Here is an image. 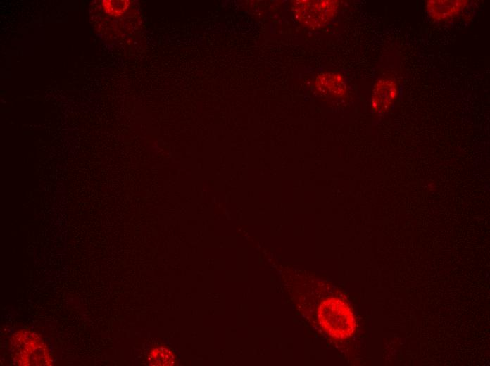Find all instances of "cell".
Wrapping results in <instances>:
<instances>
[{"instance_id": "1", "label": "cell", "mask_w": 490, "mask_h": 366, "mask_svg": "<svg viewBox=\"0 0 490 366\" xmlns=\"http://www.w3.org/2000/svg\"><path fill=\"white\" fill-rule=\"evenodd\" d=\"M318 316L323 330L334 339H346L355 330L353 314L348 305L339 298H329L322 301L318 307Z\"/></svg>"}, {"instance_id": "2", "label": "cell", "mask_w": 490, "mask_h": 366, "mask_svg": "<svg viewBox=\"0 0 490 366\" xmlns=\"http://www.w3.org/2000/svg\"><path fill=\"white\" fill-rule=\"evenodd\" d=\"M13 362L20 366H49L53 360L47 346L36 332L21 329L11 339Z\"/></svg>"}, {"instance_id": "3", "label": "cell", "mask_w": 490, "mask_h": 366, "mask_svg": "<svg viewBox=\"0 0 490 366\" xmlns=\"http://www.w3.org/2000/svg\"><path fill=\"white\" fill-rule=\"evenodd\" d=\"M339 1L335 0H297L292 4L296 19L305 27L318 28L333 20Z\"/></svg>"}, {"instance_id": "4", "label": "cell", "mask_w": 490, "mask_h": 366, "mask_svg": "<svg viewBox=\"0 0 490 366\" xmlns=\"http://www.w3.org/2000/svg\"><path fill=\"white\" fill-rule=\"evenodd\" d=\"M398 94V85L393 77H382L374 84L371 106L372 111L378 114L387 112L395 103Z\"/></svg>"}, {"instance_id": "5", "label": "cell", "mask_w": 490, "mask_h": 366, "mask_svg": "<svg viewBox=\"0 0 490 366\" xmlns=\"http://www.w3.org/2000/svg\"><path fill=\"white\" fill-rule=\"evenodd\" d=\"M469 2L466 0H429L426 3V11L433 20L445 22L458 15Z\"/></svg>"}, {"instance_id": "6", "label": "cell", "mask_w": 490, "mask_h": 366, "mask_svg": "<svg viewBox=\"0 0 490 366\" xmlns=\"http://www.w3.org/2000/svg\"><path fill=\"white\" fill-rule=\"evenodd\" d=\"M314 85L318 93L329 97H341L346 92L345 78L339 72L319 74Z\"/></svg>"}, {"instance_id": "7", "label": "cell", "mask_w": 490, "mask_h": 366, "mask_svg": "<svg viewBox=\"0 0 490 366\" xmlns=\"http://www.w3.org/2000/svg\"><path fill=\"white\" fill-rule=\"evenodd\" d=\"M148 362L150 365L170 366L176 362L174 352L168 347L158 346L153 348L149 353Z\"/></svg>"}, {"instance_id": "8", "label": "cell", "mask_w": 490, "mask_h": 366, "mask_svg": "<svg viewBox=\"0 0 490 366\" xmlns=\"http://www.w3.org/2000/svg\"><path fill=\"white\" fill-rule=\"evenodd\" d=\"M130 4L127 0H105L102 1V8L107 14L118 17L125 12Z\"/></svg>"}]
</instances>
